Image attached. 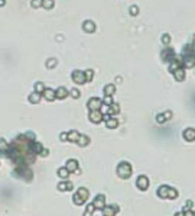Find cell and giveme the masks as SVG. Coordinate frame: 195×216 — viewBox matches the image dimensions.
<instances>
[{"label": "cell", "instance_id": "cell-1", "mask_svg": "<svg viewBox=\"0 0 195 216\" xmlns=\"http://www.w3.org/2000/svg\"><path fill=\"white\" fill-rule=\"evenodd\" d=\"M117 173H119V176L123 177V178H127L130 177L132 174V167H130L129 163H122L119 165V168H117Z\"/></svg>", "mask_w": 195, "mask_h": 216}, {"label": "cell", "instance_id": "cell-2", "mask_svg": "<svg viewBox=\"0 0 195 216\" xmlns=\"http://www.w3.org/2000/svg\"><path fill=\"white\" fill-rule=\"evenodd\" d=\"M88 199V190L87 189H80L77 190V194L74 196V202L77 204H83Z\"/></svg>", "mask_w": 195, "mask_h": 216}, {"label": "cell", "instance_id": "cell-3", "mask_svg": "<svg viewBox=\"0 0 195 216\" xmlns=\"http://www.w3.org/2000/svg\"><path fill=\"white\" fill-rule=\"evenodd\" d=\"M72 80H74V83H77V84H83L87 81L85 79V73H81V71H74L72 73Z\"/></svg>", "mask_w": 195, "mask_h": 216}, {"label": "cell", "instance_id": "cell-4", "mask_svg": "<svg viewBox=\"0 0 195 216\" xmlns=\"http://www.w3.org/2000/svg\"><path fill=\"white\" fill-rule=\"evenodd\" d=\"M148 186H149V181H148V178L146 177H139L137 178V187L140 190H146L148 189Z\"/></svg>", "mask_w": 195, "mask_h": 216}, {"label": "cell", "instance_id": "cell-5", "mask_svg": "<svg viewBox=\"0 0 195 216\" xmlns=\"http://www.w3.org/2000/svg\"><path fill=\"white\" fill-rule=\"evenodd\" d=\"M90 119L94 122V123H97V122H100L101 119H103V115H101V112L98 110H93L90 113Z\"/></svg>", "mask_w": 195, "mask_h": 216}, {"label": "cell", "instance_id": "cell-6", "mask_svg": "<svg viewBox=\"0 0 195 216\" xmlns=\"http://www.w3.org/2000/svg\"><path fill=\"white\" fill-rule=\"evenodd\" d=\"M31 147V151H32V154H41L42 150H44V147L42 144H39V142H32V144L29 145Z\"/></svg>", "mask_w": 195, "mask_h": 216}, {"label": "cell", "instance_id": "cell-7", "mask_svg": "<svg viewBox=\"0 0 195 216\" xmlns=\"http://www.w3.org/2000/svg\"><path fill=\"white\" fill-rule=\"evenodd\" d=\"M42 93H44V97H45L46 100H52L54 97H57V96H55V92H54L52 89H45Z\"/></svg>", "mask_w": 195, "mask_h": 216}, {"label": "cell", "instance_id": "cell-8", "mask_svg": "<svg viewBox=\"0 0 195 216\" xmlns=\"http://www.w3.org/2000/svg\"><path fill=\"white\" fill-rule=\"evenodd\" d=\"M184 137L187 141H192V139H195V131L194 129H187L184 132Z\"/></svg>", "mask_w": 195, "mask_h": 216}, {"label": "cell", "instance_id": "cell-9", "mask_svg": "<svg viewBox=\"0 0 195 216\" xmlns=\"http://www.w3.org/2000/svg\"><path fill=\"white\" fill-rule=\"evenodd\" d=\"M184 64H185V67H192L195 64V58L189 57V55H185L184 57Z\"/></svg>", "mask_w": 195, "mask_h": 216}, {"label": "cell", "instance_id": "cell-10", "mask_svg": "<svg viewBox=\"0 0 195 216\" xmlns=\"http://www.w3.org/2000/svg\"><path fill=\"white\" fill-rule=\"evenodd\" d=\"M101 105V102L98 100V99H93L90 103H88V107H90L91 110H97L98 109V106Z\"/></svg>", "mask_w": 195, "mask_h": 216}, {"label": "cell", "instance_id": "cell-11", "mask_svg": "<svg viewBox=\"0 0 195 216\" xmlns=\"http://www.w3.org/2000/svg\"><path fill=\"white\" fill-rule=\"evenodd\" d=\"M104 206V196H97L96 197V202H94V208H101L103 209Z\"/></svg>", "mask_w": 195, "mask_h": 216}, {"label": "cell", "instance_id": "cell-12", "mask_svg": "<svg viewBox=\"0 0 195 216\" xmlns=\"http://www.w3.org/2000/svg\"><path fill=\"white\" fill-rule=\"evenodd\" d=\"M67 94H68V92H67V89H64V87H59L58 90L55 92V96L58 99H64Z\"/></svg>", "mask_w": 195, "mask_h": 216}, {"label": "cell", "instance_id": "cell-13", "mask_svg": "<svg viewBox=\"0 0 195 216\" xmlns=\"http://www.w3.org/2000/svg\"><path fill=\"white\" fill-rule=\"evenodd\" d=\"M77 161H75V160H70V161H68V163H67V170L68 171H75L77 170Z\"/></svg>", "mask_w": 195, "mask_h": 216}, {"label": "cell", "instance_id": "cell-14", "mask_svg": "<svg viewBox=\"0 0 195 216\" xmlns=\"http://www.w3.org/2000/svg\"><path fill=\"white\" fill-rule=\"evenodd\" d=\"M83 26H84L85 32H94V29H96V26H94V23H93V22H85Z\"/></svg>", "mask_w": 195, "mask_h": 216}, {"label": "cell", "instance_id": "cell-15", "mask_svg": "<svg viewBox=\"0 0 195 216\" xmlns=\"http://www.w3.org/2000/svg\"><path fill=\"white\" fill-rule=\"evenodd\" d=\"M168 191H169V187H166V186H162L161 189L158 190V194L161 197H168Z\"/></svg>", "mask_w": 195, "mask_h": 216}, {"label": "cell", "instance_id": "cell-16", "mask_svg": "<svg viewBox=\"0 0 195 216\" xmlns=\"http://www.w3.org/2000/svg\"><path fill=\"white\" fill-rule=\"evenodd\" d=\"M41 93H38V92H35V93H32L31 96H29V100L32 102V103H39V100H41Z\"/></svg>", "mask_w": 195, "mask_h": 216}, {"label": "cell", "instance_id": "cell-17", "mask_svg": "<svg viewBox=\"0 0 195 216\" xmlns=\"http://www.w3.org/2000/svg\"><path fill=\"white\" fill-rule=\"evenodd\" d=\"M175 79L176 80H184L185 79V73L182 68H176L175 70Z\"/></svg>", "mask_w": 195, "mask_h": 216}, {"label": "cell", "instance_id": "cell-18", "mask_svg": "<svg viewBox=\"0 0 195 216\" xmlns=\"http://www.w3.org/2000/svg\"><path fill=\"white\" fill-rule=\"evenodd\" d=\"M58 189L59 190H71L72 189V184L70 183V181H65V183H59L58 184Z\"/></svg>", "mask_w": 195, "mask_h": 216}, {"label": "cell", "instance_id": "cell-19", "mask_svg": "<svg viewBox=\"0 0 195 216\" xmlns=\"http://www.w3.org/2000/svg\"><path fill=\"white\" fill-rule=\"evenodd\" d=\"M7 148H9V144H7L5 139H2V138H0V152H6Z\"/></svg>", "mask_w": 195, "mask_h": 216}, {"label": "cell", "instance_id": "cell-20", "mask_svg": "<svg viewBox=\"0 0 195 216\" xmlns=\"http://www.w3.org/2000/svg\"><path fill=\"white\" fill-rule=\"evenodd\" d=\"M104 215H114V212H117V208H103Z\"/></svg>", "mask_w": 195, "mask_h": 216}, {"label": "cell", "instance_id": "cell-21", "mask_svg": "<svg viewBox=\"0 0 195 216\" xmlns=\"http://www.w3.org/2000/svg\"><path fill=\"white\" fill-rule=\"evenodd\" d=\"M88 141H90V139H88L87 137H84V135H80V138H78V144L81 145V147L87 145V144H88Z\"/></svg>", "mask_w": 195, "mask_h": 216}, {"label": "cell", "instance_id": "cell-22", "mask_svg": "<svg viewBox=\"0 0 195 216\" xmlns=\"http://www.w3.org/2000/svg\"><path fill=\"white\" fill-rule=\"evenodd\" d=\"M41 3H42V6L45 9H51L54 6V0H41Z\"/></svg>", "mask_w": 195, "mask_h": 216}, {"label": "cell", "instance_id": "cell-23", "mask_svg": "<svg viewBox=\"0 0 195 216\" xmlns=\"http://www.w3.org/2000/svg\"><path fill=\"white\" fill-rule=\"evenodd\" d=\"M68 173H70V171L67 170V168H59V170H58V176L61 177V178H67V177H68Z\"/></svg>", "mask_w": 195, "mask_h": 216}, {"label": "cell", "instance_id": "cell-24", "mask_svg": "<svg viewBox=\"0 0 195 216\" xmlns=\"http://www.w3.org/2000/svg\"><path fill=\"white\" fill-rule=\"evenodd\" d=\"M78 138H80V133H77V132H71V133L68 135V139H70L71 142H75V141H78Z\"/></svg>", "mask_w": 195, "mask_h": 216}, {"label": "cell", "instance_id": "cell-25", "mask_svg": "<svg viewBox=\"0 0 195 216\" xmlns=\"http://www.w3.org/2000/svg\"><path fill=\"white\" fill-rule=\"evenodd\" d=\"M117 125H119V123H117L116 119H111V118L107 119V126H109V128H116Z\"/></svg>", "mask_w": 195, "mask_h": 216}, {"label": "cell", "instance_id": "cell-26", "mask_svg": "<svg viewBox=\"0 0 195 216\" xmlns=\"http://www.w3.org/2000/svg\"><path fill=\"white\" fill-rule=\"evenodd\" d=\"M104 93H106V96H110L114 93V86H107L106 89H104Z\"/></svg>", "mask_w": 195, "mask_h": 216}, {"label": "cell", "instance_id": "cell-27", "mask_svg": "<svg viewBox=\"0 0 195 216\" xmlns=\"http://www.w3.org/2000/svg\"><path fill=\"white\" fill-rule=\"evenodd\" d=\"M44 90H45V86L42 84V83H36V84H35V92L42 93Z\"/></svg>", "mask_w": 195, "mask_h": 216}, {"label": "cell", "instance_id": "cell-28", "mask_svg": "<svg viewBox=\"0 0 195 216\" xmlns=\"http://www.w3.org/2000/svg\"><path fill=\"white\" fill-rule=\"evenodd\" d=\"M179 67H181V64H179V62L172 61V62H171V66H169V70H171V71H175L176 68H179Z\"/></svg>", "mask_w": 195, "mask_h": 216}, {"label": "cell", "instance_id": "cell-29", "mask_svg": "<svg viewBox=\"0 0 195 216\" xmlns=\"http://www.w3.org/2000/svg\"><path fill=\"white\" fill-rule=\"evenodd\" d=\"M178 196V193H176L175 190L174 189H169V191H168V197H172V199H174V197H176Z\"/></svg>", "mask_w": 195, "mask_h": 216}, {"label": "cell", "instance_id": "cell-30", "mask_svg": "<svg viewBox=\"0 0 195 216\" xmlns=\"http://www.w3.org/2000/svg\"><path fill=\"white\" fill-rule=\"evenodd\" d=\"M55 64H57V61H55V59H48L46 67H48V68H52V67H55Z\"/></svg>", "mask_w": 195, "mask_h": 216}, {"label": "cell", "instance_id": "cell-31", "mask_svg": "<svg viewBox=\"0 0 195 216\" xmlns=\"http://www.w3.org/2000/svg\"><path fill=\"white\" fill-rule=\"evenodd\" d=\"M85 79H87V80H93V71H87V73H85Z\"/></svg>", "mask_w": 195, "mask_h": 216}, {"label": "cell", "instance_id": "cell-32", "mask_svg": "<svg viewBox=\"0 0 195 216\" xmlns=\"http://www.w3.org/2000/svg\"><path fill=\"white\" fill-rule=\"evenodd\" d=\"M93 210H94V204H91L90 208H87V212H85V213H87V215H91Z\"/></svg>", "mask_w": 195, "mask_h": 216}, {"label": "cell", "instance_id": "cell-33", "mask_svg": "<svg viewBox=\"0 0 195 216\" xmlns=\"http://www.w3.org/2000/svg\"><path fill=\"white\" fill-rule=\"evenodd\" d=\"M139 10H137V7H130V13L132 15H136Z\"/></svg>", "mask_w": 195, "mask_h": 216}, {"label": "cell", "instance_id": "cell-34", "mask_svg": "<svg viewBox=\"0 0 195 216\" xmlns=\"http://www.w3.org/2000/svg\"><path fill=\"white\" fill-rule=\"evenodd\" d=\"M71 94H72V96H74V97H78V96H80V92H78V90H75V89H74V90H72V92H71Z\"/></svg>", "mask_w": 195, "mask_h": 216}, {"label": "cell", "instance_id": "cell-35", "mask_svg": "<svg viewBox=\"0 0 195 216\" xmlns=\"http://www.w3.org/2000/svg\"><path fill=\"white\" fill-rule=\"evenodd\" d=\"M169 41H171V38H169L168 35H163V42H165V44H168Z\"/></svg>", "mask_w": 195, "mask_h": 216}, {"label": "cell", "instance_id": "cell-36", "mask_svg": "<svg viewBox=\"0 0 195 216\" xmlns=\"http://www.w3.org/2000/svg\"><path fill=\"white\" fill-rule=\"evenodd\" d=\"M32 6H33V7H38V6H39V0H33V2H32Z\"/></svg>", "mask_w": 195, "mask_h": 216}, {"label": "cell", "instance_id": "cell-37", "mask_svg": "<svg viewBox=\"0 0 195 216\" xmlns=\"http://www.w3.org/2000/svg\"><path fill=\"white\" fill-rule=\"evenodd\" d=\"M0 6H5V0H0Z\"/></svg>", "mask_w": 195, "mask_h": 216}]
</instances>
